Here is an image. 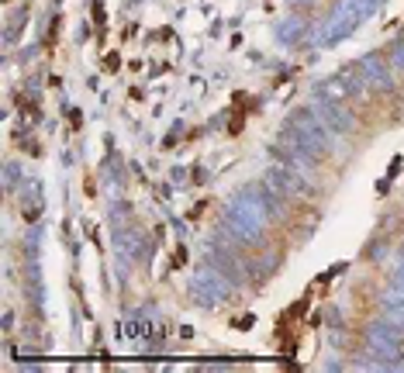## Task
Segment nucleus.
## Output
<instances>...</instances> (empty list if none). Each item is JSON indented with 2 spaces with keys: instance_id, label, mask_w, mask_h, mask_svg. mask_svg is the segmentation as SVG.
Instances as JSON below:
<instances>
[{
  "instance_id": "f257e3e1",
  "label": "nucleus",
  "mask_w": 404,
  "mask_h": 373,
  "mask_svg": "<svg viewBox=\"0 0 404 373\" xmlns=\"http://www.w3.org/2000/svg\"><path fill=\"white\" fill-rule=\"evenodd\" d=\"M118 66H121V59H118V52H111V56H104V69H107V73H114Z\"/></svg>"
},
{
  "instance_id": "f03ea898",
  "label": "nucleus",
  "mask_w": 404,
  "mask_h": 373,
  "mask_svg": "<svg viewBox=\"0 0 404 373\" xmlns=\"http://www.w3.org/2000/svg\"><path fill=\"white\" fill-rule=\"evenodd\" d=\"M93 21L97 28H104V4H93Z\"/></svg>"
}]
</instances>
